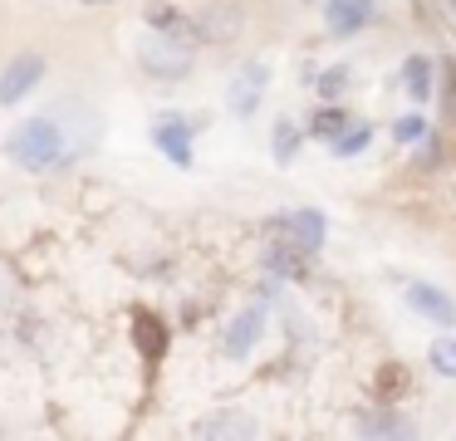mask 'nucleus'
I'll list each match as a JSON object with an SVG mask.
<instances>
[{
  "label": "nucleus",
  "instance_id": "nucleus-1",
  "mask_svg": "<svg viewBox=\"0 0 456 441\" xmlns=\"http://www.w3.org/2000/svg\"><path fill=\"white\" fill-rule=\"evenodd\" d=\"M5 152H11V162H20L25 172H50V167L64 162V127L54 123L50 113L25 118V123L5 137Z\"/></svg>",
  "mask_w": 456,
  "mask_h": 441
},
{
  "label": "nucleus",
  "instance_id": "nucleus-2",
  "mask_svg": "<svg viewBox=\"0 0 456 441\" xmlns=\"http://www.w3.org/2000/svg\"><path fill=\"white\" fill-rule=\"evenodd\" d=\"M187 39H197V35H158V39H148L142 54H138V64L148 69L152 78H182L191 69V45Z\"/></svg>",
  "mask_w": 456,
  "mask_h": 441
},
{
  "label": "nucleus",
  "instance_id": "nucleus-3",
  "mask_svg": "<svg viewBox=\"0 0 456 441\" xmlns=\"http://www.w3.org/2000/svg\"><path fill=\"white\" fill-rule=\"evenodd\" d=\"M191 25H197V39H207V45H236L246 35V10L236 0H211Z\"/></svg>",
  "mask_w": 456,
  "mask_h": 441
},
{
  "label": "nucleus",
  "instance_id": "nucleus-4",
  "mask_svg": "<svg viewBox=\"0 0 456 441\" xmlns=\"http://www.w3.org/2000/svg\"><path fill=\"white\" fill-rule=\"evenodd\" d=\"M265 231L280 235V241H289V245H299L305 255L324 250V216L319 211H280Z\"/></svg>",
  "mask_w": 456,
  "mask_h": 441
},
{
  "label": "nucleus",
  "instance_id": "nucleus-5",
  "mask_svg": "<svg viewBox=\"0 0 456 441\" xmlns=\"http://www.w3.org/2000/svg\"><path fill=\"white\" fill-rule=\"evenodd\" d=\"M191 133H197V123H187V118H177V113H162L158 123H152L158 152L167 157L172 167H182V172L191 167Z\"/></svg>",
  "mask_w": 456,
  "mask_h": 441
},
{
  "label": "nucleus",
  "instance_id": "nucleus-6",
  "mask_svg": "<svg viewBox=\"0 0 456 441\" xmlns=\"http://www.w3.org/2000/svg\"><path fill=\"white\" fill-rule=\"evenodd\" d=\"M40 78H45V54H15L11 64H5V74H0V103L15 108L20 98L35 94Z\"/></svg>",
  "mask_w": 456,
  "mask_h": 441
},
{
  "label": "nucleus",
  "instance_id": "nucleus-7",
  "mask_svg": "<svg viewBox=\"0 0 456 441\" xmlns=\"http://www.w3.org/2000/svg\"><path fill=\"white\" fill-rule=\"evenodd\" d=\"M260 329H265V309H240L236 319H231V329H226V339H221V353H226L231 363H240V358H250V348H256V339H260Z\"/></svg>",
  "mask_w": 456,
  "mask_h": 441
},
{
  "label": "nucleus",
  "instance_id": "nucleus-8",
  "mask_svg": "<svg viewBox=\"0 0 456 441\" xmlns=\"http://www.w3.org/2000/svg\"><path fill=\"white\" fill-rule=\"evenodd\" d=\"M407 304H412L422 319H432V323H442V329H452L456 323V304L446 299L436 284H427V280H417V284H407Z\"/></svg>",
  "mask_w": 456,
  "mask_h": 441
},
{
  "label": "nucleus",
  "instance_id": "nucleus-9",
  "mask_svg": "<svg viewBox=\"0 0 456 441\" xmlns=\"http://www.w3.org/2000/svg\"><path fill=\"white\" fill-rule=\"evenodd\" d=\"M133 343H138V353L148 363H162L167 358V323H162L152 309H138L133 314Z\"/></svg>",
  "mask_w": 456,
  "mask_h": 441
},
{
  "label": "nucleus",
  "instance_id": "nucleus-10",
  "mask_svg": "<svg viewBox=\"0 0 456 441\" xmlns=\"http://www.w3.org/2000/svg\"><path fill=\"white\" fill-rule=\"evenodd\" d=\"M329 35H338V39H348V35H358V29L373 20V0H329Z\"/></svg>",
  "mask_w": 456,
  "mask_h": 441
},
{
  "label": "nucleus",
  "instance_id": "nucleus-11",
  "mask_svg": "<svg viewBox=\"0 0 456 441\" xmlns=\"http://www.w3.org/2000/svg\"><path fill=\"white\" fill-rule=\"evenodd\" d=\"M270 84V69L265 64H246L240 69V78L231 84V113L236 118H250L256 113V98H260V88Z\"/></svg>",
  "mask_w": 456,
  "mask_h": 441
},
{
  "label": "nucleus",
  "instance_id": "nucleus-12",
  "mask_svg": "<svg viewBox=\"0 0 456 441\" xmlns=\"http://www.w3.org/2000/svg\"><path fill=\"white\" fill-rule=\"evenodd\" d=\"M142 20H148L152 35H197V25H187V15H182L172 0H148V5H142Z\"/></svg>",
  "mask_w": 456,
  "mask_h": 441
},
{
  "label": "nucleus",
  "instance_id": "nucleus-13",
  "mask_svg": "<svg viewBox=\"0 0 456 441\" xmlns=\"http://www.w3.org/2000/svg\"><path fill=\"white\" fill-rule=\"evenodd\" d=\"M265 270L270 274H285V280H305V250L289 241H275L265 250Z\"/></svg>",
  "mask_w": 456,
  "mask_h": 441
},
{
  "label": "nucleus",
  "instance_id": "nucleus-14",
  "mask_svg": "<svg viewBox=\"0 0 456 441\" xmlns=\"http://www.w3.org/2000/svg\"><path fill=\"white\" fill-rule=\"evenodd\" d=\"M403 88H407L412 103H427V98H432V59H427V54L407 59V64H403Z\"/></svg>",
  "mask_w": 456,
  "mask_h": 441
},
{
  "label": "nucleus",
  "instance_id": "nucleus-15",
  "mask_svg": "<svg viewBox=\"0 0 456 441\" xmlns=\"http://www.w3.org/2000/svg\"><path fill=\"white\" fill-rule=\"evenodd\" d=\"M407 388H412V372H407L403 363H383V368H378V378H373L378 402H397V397H407Z\"/></svg>",
  "mask_w": 456,
  "mask_h": 441
},
{
  "label": "nucleus",
  "instance_id": "nucleus-16",
  "mask_svg": "<svg viewBox=\"0 0 456 441\" xmlns=\"http://www.w3.org/2000/svg\"><path fill=\"white\" fill-rule=\"evenodd\" d=\"M344 127H348L344 103H319V108H314V118H309V133L324 137V143H334V137L344 133Z\"/></svg>",
  "mask_w": 456,
  "mask_h": 441
},
{
  "label": "nucleus",
  "instance_id": "nucleus-17",
  "mask_svg": "<svg viewBox=\"0 0 456 441\" xmlns=\"http://www.w3.org/2000/svg\"><path fill=\"white\" fill-rule=\"evenodd\" d=\"M256 421H246V417H226V412H221V417H201L197 421V437H256Z\"/></svg>",
  "mask_w": 456,
  "mask_h": 441
},
{
  "label": "nucleus",
  "instance_id": "nucleus-18",
  "mask_svg": "<svg viewBox=\"0 0 456 441\" xmlns=\"http://www.w3.org/2000/svg\"><path fill=\"white\" fill-rule=\"evenodd\" d=\"M358 431H363V437H412V421H397L393 412H363V417H358Z\"/></svg>",
  "mask_w": 456,
  "mask_h": 441
},
{
  "label": "nucleus",
  "instance_id": "nucleus-19",
  "mask_svg": "<svg viewBox=\"0 0 456 441\" xmlns=\"http://www.w3.org/2000/svg\"><path fill=\"white\" fill-rule=\"evenodd\" d=\"M299 143H305V137H299L295 118H275V143H270V147H275V162L280 167H289L299 157Z\"/></svg>",
  "mask_w": 456,
  "mask_h": 441
},
{
  "label": "nucleus",
  "instance_id": "nucleus-20",
  "mask_svg": "<svg viewBox=\"0 0 456 441\" xmlns=\"http://www.w3.org/2000/svg\"><path fill=\"white\" fill-rule=\"evenodd\" d=\"M368 143H373V127H368V123H348L344 133L329 143V152H334V157H358Z\"/></svg>",
  "mask_w": 456,
  "mask_h": 441
},
{
  "label": "nucleus",
  "instance_id": "nucleus-21",
  "mask_svg": "<svg viewBox=\"0 0 456 441\" xmlns=\"http://www.w3.org/2000/svg\"><path fill=\"white\" fill-rule=\"evenodd\" d=\"M427 363H432V372H442V378H456V333H442V339L427 348Z\"/></svg>",
  "mask_w": 456,
  "mask_h": 441
},
{
  "label": "nucleus",
  "instance_id": "nucleus-22",
  "mask_svg": "<svg viewBox=\"0 0 456 441\" xmlns=\"http://www.w3.org/2000/svg\"><path fill=\"white\" fill-rule=\"evenodd\" d=\"M393 137H397L403 147H422L432 133H427V118H422V113H403V118L393 123Z\"/></svg>",
  "mask_w": 456,
  "mask_h": 441
},
{
  "label": "nucleus",
  "instance_id": "nucleus-23",
  "mask_svg": "<svg viewBox=\"0 0 456 441\" xmlns=\"http://www.w3.org/2000/svg\"><path fill=\"white\" fill-rule=\"evenodd\" d=\"M348 64H338V69H329V74H319V98H324V103H338V94H344L348 88Z\"/></svg>",
  "mask_w": 456,
  "mask_h": 441
},
{
  "label": "nucleus",
  "instance_id": "nucleus-24",
  "mask_svg": "<svg viewBox=\"0 0 456 441\" xmlns=\"http://www.w3.org/2000/svg\"><path fill=\"white\" fill-rule=\"evenodd\" d=\"M89 5H99V0H89Z\"/></svg>",
  "mask_w": 456,
  "mask_h": 441
}]
</instances>
